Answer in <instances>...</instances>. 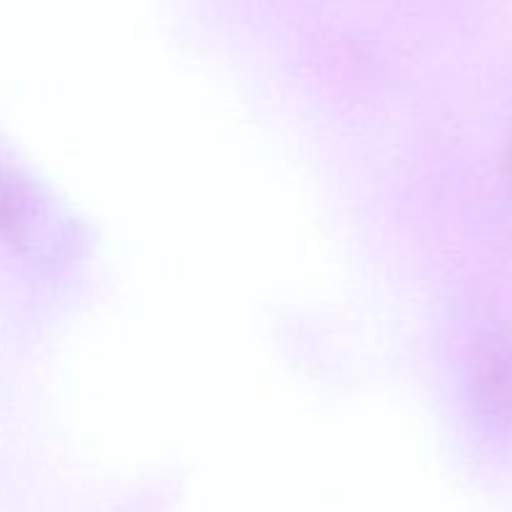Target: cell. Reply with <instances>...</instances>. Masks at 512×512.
Segmentation results:
<instances>
[{
	"instance_id": "6da1fadb",
	"label": "cell",
	"mask_w": 512,
	"mask_h": 512,
	"mask_svg": "<svg viewBox=\"0 0 512 512\" xmlns=\"http://www.w3.org/2000/svg\"><path fill=\"white\" fill-rule=\"evenodd\" d=\"M0 238L38 263H63L83 245V225L48 185L0 160Z\"/></svg>"
}]
</instances>
